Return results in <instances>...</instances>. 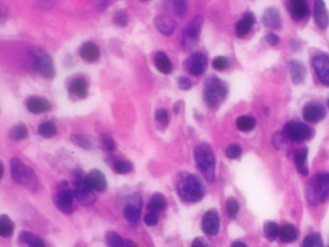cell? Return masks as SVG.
Here are the masks:
<instances>
[{
	"instance_id": "1",
	"label": "cell",
	"mask_w": 329,
	"mask_h": 247,
	"mask_svg": "<svg viewBox=\"0 0 329 247\" xmlns=\"http://www.w3.org/2000/svg\"><path fill=\"white\" fill-rule=\"evenodd\" d=\"M177 193L183 201L197 203L205 196V187L196 175L181 173L177 180Z\"/></svg>"
},
{
	"instance_id": "2",
	"label": "cell",
	"mask_w": 329,
	"mask_h": 247,
	"mask_svg": "<svg viewBox=\"0 0 329 247\" xmlns=\"http://www.w3.org/2000/svg\"><path fill=\"white\" fill-rule=\"evenodd\" d=\"M329 198V173L314 175L306 186V199L312 206H319Z\"/></svg>"
},
{
	"instance_id": "3",
	"label": "cell",
	"mask_w": 329,
	"mask_h": 247,
	"mask_svg": "<svg viewBox=\"0 0 329 247\" xmlns=\"http://www.w3.org/2000/svg\"><path fill=\"white\" fill-rule=\"evenodd\" d=\"M194 159L206 180L210 183L213 182L215 179V157L210 145L202 143L195 147Z\"/></svg>"
},
{
	"instance_id": "4",
	"label": "cell",
	"mask_w": 329,
	"mask_h": 247,
	"mask_svg": "<svg viewBox=\"0 0 329 247\" xmlns=\"http://www.w3.org/2000/svg\"><path fill=\"white\" fill-rule=\"evenodd\" d=\"M10 166L13 179L22 186L26 187L28 190L36 193L39 187V182L34 171L18 157H13L11 159Z\"/></svg>"
},
{
	"instance_id": "5",
	"label": "cell",
	"mask_w": 329,
	"mask_h": 247,
	"mask_svg": "<svg viewBox=\"0 0 329 247\" xmlns=\"http://www.w3.org/2000/svg\"><path fill=\"white\" fill-rule=\"evenodd\" d=\"M228 93L226 84L216 76H210L204 83V101L210 107H217Z\"/></svg>"
},
{
	"instance_id": "6",
	"label": "cell",
	"mask_w": 329,
	"mask_h": 247,
	"mask_svg": "<svg viewBox=\"0 0 329 247\" xmlns=\"http://www.w3.org/2000/svg\"><path fill=\"white\" fill-rule=\"evenodd\" d=\"M284 134L293 142H303L312 138L313 130L301 122L290 121L284 128Z\"/></svg>"
},
{
	"instance_id": "7",
	"label": "cell",
	"mask_w": 329,
	"mask_h": 247,
	"mask_svg": "<svg viewBox=\"0 0 329 247\" xmlns=\"http://www.w3.org/2000/svg\"><path fill=\"white\" fill-rule=\"evenodd\" d=\"M76 181H75V188H74V198L77 202L84 207L90 206L94 202L96 201V195L89 184L85 180V176H83V172L79 174L76 173Z\"/></svg>"
},
{
	"instance_id": "8",
	"label": "cell",
	"mask_w": 329,
	"mask_h": 247,
	"mask_svg": "<svg viewBox=\"0 0 329 247\" xmlns=\"http://www.w3.org/2000/svg\"><path fill=\"white\" fill-rule=\"evenodd\" d=\"M202 22L203 19L201 17H196L192 19L186 28H184L183 34L184 49L191 50L192 48L196 46L201 33Z\"/></svg>"
},
{
	"instance_id": "9",
	"label": "cell",
	"mask_w": 329,
	"mask_h": 247,
	"mask_svg": "<svg viewBox=\"0 0 329 247\" xmlns=\"http://www.w3.org/2000/svg\"><path fill=\"white\" fill-rule=\"evenodd\" d=\"M33 57L34 66L39 73L46 78H51L54 76V65L50 55L46 53L43 49H37Z\"/></svg>"
},
{
	"instance_id": "10",
	"label": "cell",
	"mask_w": 329,
	"mask_h": 247,
	"mask_svg": "<svg viewBox=\"0 0 329 247\" xmlns=\"http://www.w3.org/2000/svg\"><path fill=\"white\" fill-rule=\"evenodd\" d=\"M312 64L320 83L325 86H329V56L318 55L314 57Z\"/></svg>"
},
{
	"instance_id": "11",
	"label": "cell",
	"mask_w": 329,
	"mask_h": 247,
	"mask_svg": "<svg viewBox=\"0 0 329 247\" xmlns=\"http://www.w3.org/2000/svg\"><path fill=\"white\" fill-rule=\"evenodd\" d=\"M74 193L71 189L63 188L55 196L54 203L56 207L66 214H71L73 211V201Z\"/></svg>"
},
{
	"instance_id": "12",
	"label": "cell",
	"mask_w": 329,
	"mask_h": 247,
	"mask_svg": "<svg viewBox=\"0 0 329 247\" xmlns=\"http://www.w3.org/2000/svg\"><path fill=\"white\" fill-rule=\"evenodd\" d=\"M220 221L215 211H207L202 219V229L208 236H215L220 232Z\"/></svg>"
},
{
	"instance_id": "13",
	"label": "cell",
	"mask_w": 329,
	"mask_h": 247,
	"mask_svg": "<svg viewBox=\"0 0 329 247\" xmlns=\"http://www.w3.org/2000/svg\"><path fill=\"white\" fill-rule=\"evenodd\" d=\"M302 115L307 122L318 123L325 117L326 110L318 102H309L303 107Z\"/></svg>"
},
{
	"instance_id": "14",
	"label": "cell",
	"mask_w": 329,
	"mask_h": 247,
	"mask_svg": "<svg viewBox=\"0 0 329 247\" xmlns=\"http://www.w3.org/2000/svg\"><path fill=\"white\" fill-rule=\"evenodd\" d=\"M208 66L206 55L202 52H194L186 60V67L188 72L193 75H200L205 73Z\"/></svg>"
},
{
	"instance_id": "15",
	"label": "cell",
	"mask_w": 329,
	"mask_h": 247,
	"mask_svg": "<svg viewBox=\"0 0 329 247\" xmlns=\"http://www.w3.org/2000/svg\"><path fill=\"white\" fill-rule=\"evenodd\" d=\"M287 8L295 20H300L309 14V6L307 0H287Z\"/></svg>"
},
{
	"instance_id": "16",
	"label": "cell",
	"mask_w": 329,
	"mask_h": 247,
	"mask_svg": "<svg viewBox=\"0 0 329 247\" xmlns=\"http://www.w3.org/2000/svg\"><path fill=\"white\" fill-rule=\"evenodd\" d=\"M85 180L89 186L95 191H104L107 186V182L105 176L99 171L98 169H93L87 176H85Z\"/></svg>"
},
{
	"instance_id": "17",
	"label": "cell",
	"mask_w": 329,
	"mask_h": 247,
	"mask_svg": "<svg viewBox=\"0 0 329 247\" xmlns=\"http://www.w3.org/2000/svg\"><path fill=\"white\" fill-rule=\"evenodd\" d=\"M26 107L28 109L34 114H40L45 113L51 109V103L48 100H46L43 97L38 96H32L28 98L26 101Z\"/></svg>"
},
{
	"instance_id": "18",
	"label": "cell",
	"mask_w": 329,
	"mask_h": 247,
	"mask_svg": "<svg viewBox=\"0 0 329 247\" xmlns=\"http://www.w3.org/2000/svg\"><path fill=\"white\" fill-rule=\"evenodd\" d=\"M314 18L321 29H325L329 24V14L323 0H315Z\"/></svg>"
},
{
	"instance_id": "19",
	"label": "cell",
	"mask_w": 329,
	"mask_h": 247,
	"mask_svg": "<svg viewBox=\"0 0 329 247\" xmlns=\"http://www.w3.org/2000/svg\"><path fill=\"white\" fill-rule=\"evenodd\" d=\"M256 21V18L254 14L252 13H246L243 18L239 19L236 24V34L238 38H243L246 36L248 32L250 31V28L254 25Z\"/></svg>"
},
{
	"instance_id": "20",
	"label": "cell",
	"mask_w": 329,
	"mask_h": 247,
	"mask_svg": "<svg viewBox=\"0 0 329 247\" xmlns=\"http://www.w3.org/2000/svg\"><path fill=\"white\" fill-rule=\"evenodd\" d=\"M79 54L84 61L93 63V62H96L100 58V49L96 44H94L92 42H87V43L83 44L80 47Z\"/></svg>"
},
{
	"instance_id": "21",
	"label": "cell",
	"mask_w": 329,
	"mask_h": 247,
	"mask_svg": "<svg viewBox=\"0 0 329 247\" xmlns=\"http://www.w3.org/2000/svg\"><path fill=\"white\" fill-rule=\"evenodd\" d=\"M69 92L79 99H85L88 96V83L83 77H76L70 83Z\"/></svg>"
},
{
	"instance_id": "22",
	"label": "cell",
	"mask_w": 329,
	"mask_h": 247,
	"mask_svg": "<svg viewBox=\"0 0 329 247\" xmlns=\"http://www.w3.org/2000/svg\"><path fill=\"white\" fill-rule=\"evenodd\" d=\"M155 25L156 29L165 36H169L174 32L176 28V22L173 18L167 16H157L155 20Z\"/></svg>"
},
{
	"instance_id": "23",
	"label": "cell",
	"mask_w": 329,
	"mask_h": 247,
	"mask_svg": "<svg viewBox=\"0 0 329 247\" xmlns=\"http://www.w3.org/2000/svg\"><path fill=\"white\" fill-rule=\"evenodd\" d=\"M307 156H308V149L307 148H299L294 152V163L296 170L303 175H308V166H307Z\"/></svg>"
},
{
	"instance_id": "24",
	"label": "cell",
	"mask_w": 329,
	"mask_h": 247,
	"mask_svg": "<svg viewBox=\"0 0 329 247\" xmlns=\"http://www.w3.org/2000/svg\"><path fill=\"white\" fill-rule=\"evenodd\" d=\"M263 22L266 28L277 29L281 26L282 20L279 11L275 8H268L265 11L263 16Z\"/></svg>"
},
{
	"instance_id": "25",
	"label": "cell",
	"mask_w": 329,
	"mask_h": 247,
	"mask_svg": "<svg viewBox=\"0 0 329 247\" xmlns=\"http://www.w3.org/2000/svg\"><path fill=\"white\" fill-rule=\"evenodd\" d=\"M289 71L292 76V80L294 84H300L303 83L305 75H306V69L299 61H290L289 62Z\"/></svg>"
},
{
	"instance_id": "26",
	"label": "cell",
	"mask_w": 329,
	"mask_h": 247,
	"mask_svg": "<svg viewBox=\"0 0 329 247\" xmlns=\"http://www.w3.org/2000/svg\"><path fill=\"white\" fill-rule=\"evenodd\" d=\"M155 65L160 73L168 74L173 70V65L164 52H157L155 56Z\"/></svg>"
},
{
	"instance_id": "27",
	"label": "cell",
	"mask_w": 329,
	"mask_h": 247,
	"mask_svg": "<svg viewBox=\"0 0 329 247\" xmlns=\"http://www.w3.org/2000/svg\"><path fill=\"white\" fill-rule=\"evenodd\" d=\"M105 238H106V243L109 246H135L136 245L132 240L125 239V238H122L119 234H117L115 232H109L106 235Z\"/></svg>"
},
{
	"instance_id": "28",
	"label": "cell",
	"mask_w": 329,
	"mask_h": 247,
	"mask_svg": "<svg viewBox=\"0 0 329 247\" xmlns=\"http://www.w3.org/2000/svg\"><path fill=\"white\" fill-rule=\"evenodd\" d=\"M18 239L20 242H23L29 246L41 247L46 245L42 238L37 237L36 235L28 231H21L18 235Z\"/></svg>"
},
{
	"instance_id": "29",
	"label": "cell",
	"mask_w": 329,
	"mask_h": 247,
	"mask_svg": "<svg viewBox=\"0 0 329 247\" xmlns=\"http://www.w3.org/2000/svg\"><path fill=\"white\" fill-rule=\"evenodd\" d=\"M140 207H141V204H139V205L128 204L125 207L123 214H124V217L128 220V223L136 224L139 221L140 213H141Z\"/></svg>"
},
{
	"instance_id": "30",
	"label": "cell",
	"mask_w": 329,
	"mask_h": 247,
	"mask_svg": "<svg viewBox=\"0 0 329 247\" xmlns=\"http://www.w3.org/2000/svg\"><path fill=\"white\" fill-rule=\"evenodd\" d=\"M167 207V200L164 195L161 193H156L151 198V202L148 205V210L152 211H163Z\"/></svg>"
},
{
	"instance_id": "31",
	"label": "cell",
	"mask_w": 329,
	"mask_h": 247,
	"mask_svg": "<svg viewBox=\"0 0 329 247\" xmlns=\"http://www.w3.org/2000/svg\"><path fill=\"white\" fill-rule=\"evenodd\" d=\"M297 236H298L297 230L292 224H287V225L283 226L282 228H280L279 237H280V239L285 243L293 242L296 239Z\"/></svg>"
},
{
	"instance_id": "32",
	"label": "cell",
	"mask_w": 329,
	"mask_h": 247,
	"mask_svg": "<svg viewBox=\"0 0 329 247\" xmlns=\"http://www.w3.org/2000/svg\"><path fill=\"white\" fill-rule=\"evenodd\" d=\"M14 222L8 215L2 214L0 216V236L2 238H9L14 232Z\"/></svg>"
},
{
	"instance_id": "33",
	"label": "cell",
	"mask_w": 329,
	"mask_h": 247,
	"mask_svg": "<svg viewBox=\"0 0 329 247\" xmlns=\"http://www.w3.org/2000/svg\"><path fill=\"white\" fill-rule=\"evenodd\" d=\"M237 127L241 131H250L256 126V120L252 116L242 115L237 119Z\"/></svg>"
},
{
	"instance_id": "34",
	"label": "cell",
	"mask_w": 329,
	"mask_h": 247,
	"mask_svg": "<svg viewBox=\"0 0 329 247\" xmlns=\"http://www.w3.org/2000/svg\"><path fill=\"white\" fill-rule=\"evenodd\" d=\"M56 131L57 128L52 122H44L38 128V133L44 138H53L56 134Z\"/></svg>"
},
{
	"instance_id": "35",
	"label": "cell",
	"mask_w": 329,
	"mask_h": 247,
	"mask_svg": "<svg viewBox=\"0 0 329 247\" xmlns=\"http://www.w3.org/2000/svg\"><path fill=\"white\" fill-rule=\"evenodd\" d=\"M264 231H265V237L269 240H275V238H277L280 234L279 226L273 221L266 222L265 227H264Z\"/></svg>"
},
{
	"instance_id": "36",
	"label": "cell",
	"mask_w": 329,
	"mask_h": 247,
	"mask_svg": "<svg viewBox=\"0 0 329 247\" xmlns=\"http://www.w3.org/2000/svg\"><path fill=\"white\" fill-rule=\"evenodd\" d=\"M28 129L26 126L20 124L10 130L9 136L13 140H22L28 136Z\"/></svg>"
},
{
	"instance_id": "37",
	"label": "cell",
	"mask_w": 329,
	"mask_h": 247,
	"mask_svg": "<svg viewBox=\"0 0 329 247\" xmlns=\"http://www.w3.org/2000/svg\"><path fill=\"white\" fill-rule=\"evenodd\" d=\"M132 164L128 160L118 159L114 162V169L119 174H128L132 171Z\"/></svg>"
},
{
	"instance_id": "38",
	"label": "cell",
	"mask_w": 329,
	"mask_h": 247,
	"mask_svg": "<svg viewBox=\"0 0 329 247\" xmlns=\"http://www.w3.org/2000/svg\"><path fill=\"white\" fill-rule=\"evenodd\" d=\"M323 245L321 237L319 234H310L303 240V246L320 247Z\"/></svg>"
},
{
	"instance_id": "39",
	"label": "cell",
	"mask_w": 329,
	"mask_h": 247,
	"mask_svg": "<svg viewBox=\"0 0 329 247\" xmlns=\"http://www.w3.org/2000/svg\"><path fill=\"white\" fill-rule=\"evenodd\" d=\"M71 141L77 146L81 147L83 149H91L92 144L90 139L87 136L81 135V134H73L71 136Z\"/></svg>"
},
{
	"instance_id": "40",
	"label": "cell",
	"mask_w": 329,
	"mask_h": 247,
	"mask_svg": "<svg viewBox=\"0 0 329 247\" xmlns=\"http://www.w3.org/2000/svg\"><path fill=\"white\" fill-rule=\"evenodd\" d=\"M226 211L231 218H235L239 211V204L235 198H229L226 202Z\"/></svg>"
},
{
	"instance_id": "41",
	"label": "cell",
	"mask_w": 329,
	"mask_h": 247,
	"mask_svg": "<svg viewBox=\"0 0 329 247\" xmlns=\"http://www.w3.org/2000/svg\"><path fill=\"white\" fill-rule=\"evenodd\" d=\"M101 148L107 153L113 152L115 150V141L108 134H105V133L101 134Z\"/></svg>"
},
{
	"instance_id": "42",
	"label": "cell",
	"mask_w": 329,
	"mask_h": 247,
	"mask_svg": "<svg viewBox=\"0 0 329 247\" xmlns=\"http://www.w3.org/2000/svg\"><path fill=\"white\" fill-rule=\"evenodd\" d=\"M241 147L239 146L238 144H231L227 147L226 149V156L231 158V159H236V158H238L239 156H241Z\"/></svg>"
},
{
	"instance_id": "43",
	"label": "cell",
	"mask_w": 329,
	"mask_h": 247,
	"mask_svg": "<svg viewBox=\"0 0 329 247\" xmlns=\"http://www.w3.org/2000/svg\"><path fill=\"white\" fill-rule=\"evenodd\" d=\"M229 65V60L224 57V56H218L216 57L213 62H212V67L214 70H217V71H224Z\"/></svg>"
},
{
	"instance_id": "44",
	"label": "cell",
	"mask_w": 329,
	"mask_h": 247,
	"mask_svg": "<svg viewBox=\"0 0 329 247\" xmlns=\"http://www.w3.org/2000/svg\"><path fill=\"white\" fill-rule=\"evenodd\" d=\"M114 22L119 25V26H126L128 24V17L126 12L124 11H119L114 15Z\"/></svg>"
},
{
	"instance_id": "45",
	"label": "cell",
	"mask_w": 329,
	"mask_h": 247,
	"mask_svg": "<svg viewBox=\"0 0 329 247\" xmlns=\"http://www.w3.org/2000/svg\"><path fill=\"white\" fill-rule=\"evenodd\" d=\"M156 119L159 124L166 126L169 123V115L167 110L164 108H159L156 111Z\"/></svg>"
},
{
	"instance_id": "46",
	"label": "cell",
	"mask_w": 329,
	"mask_h": 247,
	"mask_svg": "<svg viewBox=\"0 0 329 247\" xmlns=\"http://www.w3.org/2000/svg\"><path fill=\"white\" fill-rule=\"evenodd\" d=\"M174 6L176 14L180 17H183L186 13V1L185 0H174Z\"/></svg>"
},
{
	"instance_id": "47",
	"label": "cell",
	"mask_w": 329,
	"mask_h": 247,
	"mask_svg": "<svg viewBox=\"0 0 329 247\" xmlns=\"http://www.w3.org/2000/svg\"><path fill=\"white\" fill-rule=\"evenodd\" d=\"M144 222L147 226H156L158 222V215L156 211H150L144 217Z\"/></svg>"
},
{
	"instance_id": "48",
	"label": "cell",
	"mask_w": 329,
	"mask_h": 247,
	"mask_svg": "<svg viewBox=\"0 0 329 247\" xmlns=\"http://www.w3.org/2000/svg\"><path fill=\"white\" fill-rule=\"evenodd\" d=\"M178 85L180 87V89L182 90H188L191 88L192 84L191 81L189 78L184 77V76H181L179 81H178Z\"/></svg>"
},
{
	"instance_id": "49",
	"label": "cell",
	"mask_w": 329,
	"mask_h": 247,
	"mask_svg": "<svg viewBox=\"0 0 329 247\" xmlns=\"http://www.w3.org/2000/svg\"><path fill=\"white\" fill-rule=\"evenodd\" d=\"M265 41L267 42V44H269L270 46H276L279 44L280 42V38L278 35H276L275 33H269L265 36Z\"/></svg>"
},
{
	"instance_id": "50",
	"label": "cell",
	"mask_w": 329,
	"mask_h": 247,
	"mask_svg": "<svg viewBox=\"0 0 329 247\" xmlns=\"http://www.w3.org/2000/svg\"><path fill=\"white\" fill-rule=\"evenodd\" d=\"M193 246H205L208 245V243L205 241V239L202 238H197L193 242H192Z\"/></svg>"
},
{
	"instance_id": "51",
	"label": "cell",
	"mask_w": 329,
	"mask_h": 247,
	"mask_svg": "<svg viewBox=\"0 0 329 247\" xmlns=\"http://www.w3.org/2000/svg\"><path fill=\"white\" fill-rule=\"evenodd\" d=\"M233 246H246V244H245V243H243V242H239V241H237V242L233 243Z\"/></svg>"
},
{
	"instance_id": "52",
	"label": "cell",
	"mask_w": 329,
	"mask_h": 247,
	"mask_svg": "<svg viewBox=\"0 0 329 247\" xmlns=\"http://www.w3.org/2000/svg\"><path fill=\"white\" fill-rule=\"evenodd\" d=\"M327 103H328V107H329V100H328V101H327Z\"/></svg>"
},
{
	"instance_id": "53",
	"label": "cell",
	"mask_w": 329,
	"mask_h": 247,
	"mask_svg": "<svg viewBox=\"0 0 329 247\" xmlns=\"http://www.w3.org/2000/svg\"><path fill=\"white\" fill-rule=\"evenodd\" d=\"M142 1H144V0H142Z\"/></svg>"
}]
</instances>
